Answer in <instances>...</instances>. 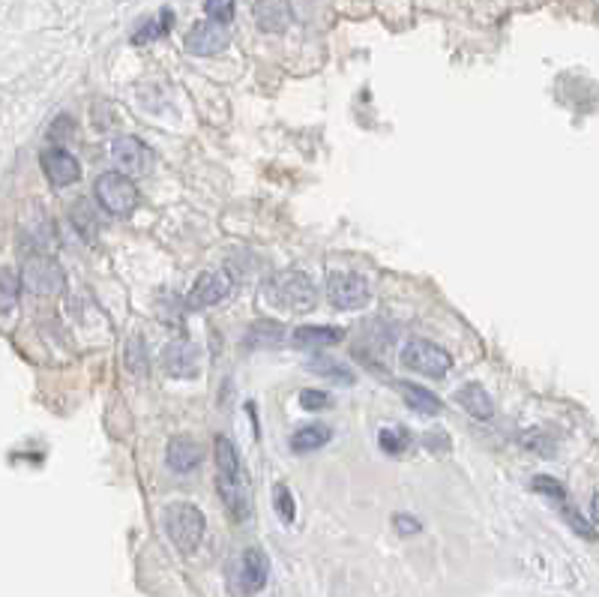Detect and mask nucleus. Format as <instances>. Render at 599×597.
<instances>
[{
  "mask_svg": "<svg viewBox=\"0 0 599 597\" xmlns=\"http://www.w3.org/2000/svg\"><path fill=\"white\" fill-rule=\"evenodd\" d=\"M330 427L324 424H309V427H300L297 433L291 436V447L297 450V454H309V450H318L330 442Z\"/></svg>",
  "mask_w": 599,
  "mask_h": 597,
  "instance_id": "obj_19",
  "label": "nucleus"
},
{
  "mask_svg": "<svg viewBox=\"0 0 599 597\" xmlns=\"http://www.w3.org/2000/svg\"><path fill=\"white\" fill-rule=\"evenodd\" d=\"M228 42H231V33H228V27L222 22H213V18H207V22H198L189 31V36H186V49L192 54H198V58H213V54L228 49Z\"/></svg>",
  "mask_w": 599,
  "mask_h": 597,
  "instance_id": "obj_9",
  "label": "nucleus"
},
{
  "mask_svg": "<svg viewBox=\"0 0 599 597\" xmlns=\"http://www.w3.org/2000/svg\"><path fill=\"white\" fill-rule=\"evenodd\" d=\"M377 442H381L386 454H402V450L411 447V436H408V429H402V427H386V429H381Z\"/></svg>",
  "mask_w": 599,
  "mask_h": 597,
  "instance_id": "obj_21",
  "label": "nucleus"
},
{
  "mask_svg": "<svg viewBox=\"0 0 599 597\" xmlns=\"http://www.w3.org/2000/svg\"><path fill=\"white\" fill-rule=\"evenodd\" d=\"M273 504H276V513H279L282 522H294V517H297V508H294V495L288 486H276L273 490Z\"/></svg>",
  "mask_w": 599,
  "mask_h": 597,
  "instance_id": "obj_25",
  "label": "nucleus"
},
{
  "mask_svg": "<svg viewBox=\"0 0 599 597\" xmlns=\"http://www.w3.org/2000/svg\"><path fill=\"white\" fill-rule=\"evenodd\" d=\"M204 13L213 22L228 24L234 18V0H204Z\"/></svg>",
  "mask_w": 599,
  "mask_h": 597,
  "instance_id": "obj_27",
  "label": "nucleus"
},
{
  "mask_svg": "<svg viewBox=\"0 0 599 597\" xmlns=\"http://www.w3.org/2000/svg\"><path fill=\"white\" fill-rule=\"evenodd\" d=\"M402 397L417 415H426V418L440 415V400L431 390L420 388V384H402Z\"/></svg>",
  "mask_w": 599,
  "mask_h": 597,
  "instance_id": "obj_18",
  "label": "nucleus"
},
{
  "mask_svg": "<svg viewBox=\"0 0 599 597\" xmlns=\"http://www.w3.org/2000/svg\"><path fill=\"white\" fill-rule=\"evenodd\" d=\"M533 490H537V492H546L549 499H558V501H564V499H567L564 486H560L558 481H551V477H537V481H533Z\"/></svg>",
  "mask_w": 599,
  "mask_h": 597,
  "instance_id": "obj_28",
  "label": "nucleus"
},
{
  "mask_svg": "<svg viewBox=\"0 0 599 597\" xmlns=\"http://www.w3.org/2000/svg\"><path fill=\"white\" fill-rule=\"evenodd\" d=\"M201 447L192 436H174L168 442V454H165V459H168V468L177 474H189L192 468L201 465Z\"/></svg>",
  "mask_w": 599,
  "mask_h": 597,
  "instance_id": "obj_14",
  "label": "nucleus"
},
{
  "mask_svg": "<svg viewBox=\"0 0 599 597\" xmlns=\"http://www.w3.org/2000/svg\"><path fill=\"white\" fill-rule=\"evenodd\" d=\"M112 156L120 165V171L126 174H147L153 169V151L144 142H138L135 135H120L112 142Z\"/></svg>",
  "mask_w": 599,
  "mask_h": 597,
  "instance_id": "obj_11",
  "label": "nucleus"
},
{
  "mask_svg": "<svg viewBox=\"0 0 599 597\" xmlns=\"http://www.w3.org/2000/svg\"><path fill=\"white\" fill-rule=\"evenodd\" d=\"M42 171L54 187H72V183L81 178L78 160L63 148H49L42 153Z\"/></svg>",
  "mask_w": 599,
  "mask_h": 597,
  "instance_id": "obj_13",
  "label": "nucleus"
},
{
  "mask_svg": "<svg viewBox=\"0 0 599 597\" xmlns=\"http://www.w3.org/2000/svg\"><path fill=\"white\" fill-rule=\"evenodd\" d=\"M300 402H303V409H330V397L324 390H303Z\"/></svg>",
  "mask_w": 599,
  "mask_h": 597,
  "instance_id": "obj_29",
  "label": "nucleus"
},
{
  "mask_svg": "<svg viewBox=\"0 0 599 597\" xmlns=\"http://www.w3.org/2000/svg\"><path fill=\"white\" fill-rule=\"evenodd\" d=\"M368 282L363 277H357V273H333L327 282V298L333 303L336 309H359L368 303Z\"/></svg>",
  "mask_w": 599,
  "mask_h": 597,
  "instance_id": "obj_8",
  "label": "nucleus"
},
{
  "mask_svg": "<svg viewBox=\"0 0 599 597\" xmlns=\"http://www.w3.org/2000/svg\"><path fill=\"white\" fill-rule=\"evenodd\" d=\"M456 400H458V406H462V409L467 411V415L476 418V420H488V418L495 415V402H492V397H488V390H486V388H479L476 381L465 384V388H458Z\"/></svg>",
  "mask_w": 599,
  "mask_h": 597,
  "instance_id": "obj_16",
  "label": "nucleus"
},
{
  "mask_svg": "<svg viewBox=\"0 0 599 597\" xmlns=\"http://www.w3.org/2000/svg\"><path fill=\"white\" fill-rule=\"evenodd\" d=\"M267 585V556L261 549H246L228 567V592L237 597H252Z\"/></svg>",
  "mask_w": 599,
  "mask_h": 597,
  "instance_id": "obj_5",
  "label": "nucleus"
},
{
  "mask_svg": "<svg viewBox=\"0 0 599 597\" xmlns=\"http://www.w3.org/2000/svg\"><path fill=\"white\" fill-rule=\"evenodd\" d=\"M591 513H594V522H596V526H599V495H596V499H594V504H591Z\"/></svg>",
  "mask_w": 599,
  "mask_h": 597,
  "instance_id": "obj_31",
  "label": "nucleus"
},
{
  "mask_svg": "<svg viewBox=\"0 0 599 597\" xmlns=\"http://www.w3.org/2000/svg\"><path fill=\"white\" fill-rule=\"evenodd\" d=\"M282 327L276 325V321H258V325H252V334H249V345L261 343V345H276L282 343Z\"/></svg>",
  "mask_w": 599,
  "mask_h": 597,
  "instance_id": "obj_22",
  "label": "nucleus"
},
{
  "mask_svg": "<svg viewBox=\"0 0 599 597\" xmlns=\"http://www.w3.org/2000/svg\"><path fill=\"white\" fill-rule=\"evenodd\" d=\"M255 24L267 33H282L291 24V9L285 0H258L252 6Z\"/></svg>",
  "mask_w": 599,
  "mask_h": 597,
  "instance_id": "obj_15",
  "label": "nucleus"
},
{
  "mask_svg": "<svg viewBox=\"0 0 599 597\" xmlns=\"http://www.w3.org/2000/svg\"><path fill=\"white\" fill-rule=\"evenodd\" d=\"M402 363L413 372L431 375V379H444L453 366V357L435 345L431 339H408V345L402 348Z\"/></svg>",
  "mask_w": 599,
  "mask_h": 597,
  "instance_id": "obj_7",
  "label": "nucleus"
},
{
  "mask_svg": "<svg viewBox=\"0 0 599 597\" xmlns=\"http://www.w3.org/2000/svg\"><path fill=\"white\" fill-rule=\"evenodd\" d=\"M94 196L96 201L103 205L108 214L114 216H129L132 210L138 207V201H141V192L132 183L126 171H103L94 183Z\"/></svg>",
  "mask_w": 599,
  "mask_h": 597,
  "instance_id": "obj_4",
  "label": "nucleus"
},
{
  "mask_svg": "<svg viewBox=\"0 0 599 597\" xmlns=\"http://www.w3.org/2000/svg\"><path fill=\"white\" fill-rule=\"evenodd\" d=\"M216 454V492L222 495V504L237 522H249L252 517V486L240 465L237 447L228 436H216L213 442Z\"/></svg>",
  "mask_w": 599,
  "mask_h": 597,
  "instance_id": "obj_1",
  "label": "nucleus"
},
{
  "mask_svg": "<svg viewBox=\"0 0 599 597\" xmlns=\"http://www.w3.org/2000/svg\"><path fill=\"white\" fill-rule=\"evenodd\" d=\"M294 345L300 348H318V345H336L342 339V330L330 325H303L294 330Z\"/></svg>",
  "mask_w": 599,
  "mask_h": 597,
  "instance_id": "obj_17",
  "label": "nucleus"
},
{
  "mask_svg": "<svg viewBox=\"0 0 599 597\" xmlns=\"http://www.w3.org/2000/svg\"><path fill=\"white\" fill-rule=\"evenodd\" d=\"M22 282L33 295L51 298V295H60L63 286H67V273H63V268L51 255L36 253V255H27L22 264Z\"/></svg>",
  "mask_w": 599,
  "mask_h": 597,
  "instance_id": "obj_6",
  "label": "nucleus"
},
{
  "mask_svg": "<svg viewBox=\"0 0 599 597\" xmlns=\"http://www.w3.org/2000/svg\"><path fill=\"white\" fill-rule=\"evenodd\" d=\"M309 366H312L315 372L327 375V379L339 381V384H354L351 370H348V366H342V363H333V361H324V357H321V361H312Z\"/></svg>",
  "mask_w": 599,
  "mask_h": 597,
  "instance_id": "obj_23",
  "label": "nucleus"
},
{
  "mask_svg": "<svg viewBox=\"0 0 599 597\" xmlns=\"http://www.w3.org/2000/svg\"><path fill=\"white\" fill-rule=\"evenodd\" d=\"M261 298L270 303V307L282 309V312H294V316H303V312L315 309L318 303V291L312 286V280L300 271H282L264 282Z\"/></svg>",
  "mask_w": 599,
  "mask_h": 597,
  "instance_id": "obj_2",
  "label": "nucleus"
},
{
  "mask_svg": "<svg viewBox=\"0 0 599 597\" xmlns=\"http://www.w3.org/2000/svg\"><path fill=\"white\" fill-rule=\"evenodd\" d=\"M395 528L402 531V535H417L420 531V522L413 517H395Z\"/></svg>",
  "mask_w": 599,
  "mask_h": 597,
  "instance_id": "obj_30",
  "label": "nucleus"
},
{
  "mask_svg": "<svg viewBox=\"0 0 599 597\" xmlns=\"http://www.w3.org/2000/svg\"><path fill=\"white\" fill-rule=\"evenodd\" d=\"M22 286H24L22 277H15V273L9 271V268L0 271V289H4V298H0V303H4V309L15 307V303H18V289H22Z\"/></svg>",
  "mask_w": 599,
  "mask_h": 597,
  "instance_id": "obj_24",
  "label": "nucleus"
},
{
  "mask_svg": "<svg viewBox=\"0 0 599 597\" xmlns=\"http://www.w3.org/2000/svg\"><path fill=\"white\" fill-rule=\"evenodd\" d=\"M126 363L135 375H147V348H144L141 339H132V343H129Z\"/></svg>",
  "mask_w": 599,
  "mask_h": 597,
  "instance_id": "obj_26",
  "label": "nucleus"
},
{
  "mask_svg": "<svg viewBox=\"0 0 599 597\" xmlns=\"http://www.w3.org/2000/svg\"><path fill=\"white\" fill-rule=\"evenodd\" d=\"M207 519L195 504L189 501H174L165 508V531H168L171 544L180 549V553H195L201 537H204Z\"/></svg>",
  "mask_w": 599,
  "mask_h": 597,
  "instance_id": "obj_3",
  "label": "nucleus"
},
{
  "mask_svg": "<svg viewBox=\"0 0 599 597\" xmlns=\"http://www.w3.org/2000/svg\"><path fill=\"white\" fill-rule=\"evenodd\" d=\"M231 295V277L225 271H207L195 280V286L186 295V307L192 309H204V307H216Z\"/></svg>",
  "mask_w": 599,
  "mask_h": 597,
  "instance_id": "obj_10",
  "label": "nucleus"
},
{
  "mask_svg": "<svg viewBox=\"0 0 599 597\" xmlns=\"http://www.w3.org/2000/svg\"><path fill=\"white\" fill-rule=\"evenodd\" d=\"M165 372L174 375V379H195L201 372V352L192 339H174L165 348Z\"/></svg>",
  "mask_w": 599,
  "mask_h": 597,
  "instance_id": "obj_12",
  "label": "nucleus"
},
{
  "mask_svg": "<svg viewBox=\"0 0 599 597\" xmlns=\"http://www.w3.org/2000/svg\"><path fill=\"white\" fill-rule=\"evenodd\" d=\"M171 24H174V13H171V9H162V13L153 18V22H147L141 31L135 33V42H153V40H159V36H165V33L171 31Z\"/></svg>",
  "mask_w": 599,
  "mask_h": 597,
  "instance_id": "obj_20",
  "label": "nucleus"
}]
</instances>
